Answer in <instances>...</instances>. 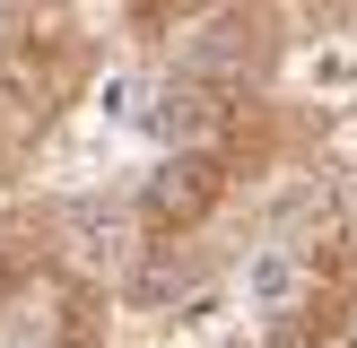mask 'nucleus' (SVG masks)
Instances as JSON below:
<instances>
[{
  "mask_svg": "<svg viewBox=\"0 0 357 348\" xmlns=\"http://www.w3.org/2000/svg\"><path fill=\"white\" fill-rule=\"evenodd\" d=\"M96 79V26L70 0H9L0 17V131L17 148L52 131Z\"/></svg>",
  "mask_w": 357,
  "mask_h": 348,
  "instance_id": "f257e3e1",
  "label": "nucleus"
},
{
  "mask_svg": "<svg viewBox=\"0 0 357 348\" xmlns=\"http://www.w3.org/2000/svg\"><path fill=\"white\" fill-rule=\"evenodd\" d=\"M236 148L227 139H192V148H174L166 166L149 174V191H139V226H149V244H183L201 235L209 218H218V200L236 191Z\"/></svg>",
  "mask_w": 357,
  "mask_h": 348,
  "instance_id": "f03ea898",
  "label": "nucleus"
},
{
  "mask_svg": "<svg viewBox=\"0 0 357 348\" xmlns=\"http://www.w3.org/2000/svg\"><path fill=\"white\" fill-rule=\"evenodd\" d=\"M44 261H52V226L35 209H0V313H17L35 296Z\"/></svg>",
  "mask_w": 357,
  "mask_h": 348,
  "instance_id": "7ed1b4c3",
  "label": "nucleus"
},
{
  "mask_svg": "<svg viewBox=\"0 0 357 348\" xmlns=\"http://www.w3.org/2000/svg\"><path fill=\"white\" fill-rule=\"evenodd\" d=\"M122 17H131L139 35H174V17H183V0H122Z\"/></svg>",
  "mask_w": 357,
  "mask_h": 348,
  "instance_id": "20e7f679",
  "label": "nucleus"
},
{
  "mask_svg": "<svg viewBox=\"0 0 357 348\" xmlns=\"http://www.w3.org/2000/svg\"><path fill=\"white\" fill-rule=\"evenodd\" d=\"M288 17H305L314 35H331V26H349V17H357V0H288Z\"/></svg>",
  "mask_w": 357,
  "mask_h": 348,
  "instance_id": "39448f33",
  "label": "nucleus"
}]
</instances>
